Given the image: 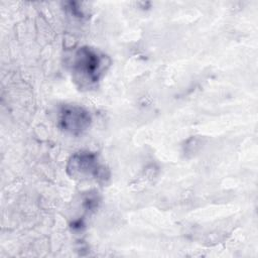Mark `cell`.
Here are the masks:
<instances>
[{"instance_id": "6da1fadb", "label": "cell", "mask_w": 258, "mask_h": 258, "mask_svg": "<svg viewBox=\"0 0 258 258\" xmlns=\"http://www.w3.org/2000/svg\"><path fill=\"white\" fill-rule=\"evenodd\" d=\"M104 66V57L90 47L80 48L74 59V72L88 83L99 80Z\"/></svg>"}, {"instance_id": "7a4b0ae2", "label": "cell", "mask_w": 258, "mask_h": 258, "mask_svg": "<svg viewBox=\"0 0 258 258\" xmlns=\"http://www.w3.org/2000/svg\"><path fill=\"white\" fill-rule=\"evenodd\" d=\"M68 172L72 176L93 175L98 180L105 181L109 178L108 170L97 163L96 155L90 152H80L75 154L68 164Z\"/></svg>"}, {"instance_id": "3957f363", "label": "cell", "mask_w": 258, "mask_h": 258, "mask_svg": "<svg viewBox=\"0 0 258 258\" xmlns=\"http://www.w3.org/2000/svg\"><path fill=\"white\" fill-rule=\"evenodd\" d=\"M91 123V116L87 110L79 106L64 107L59 116V126L64 131L78 135L87 130Z\"/></svg>"}]
</instances>
